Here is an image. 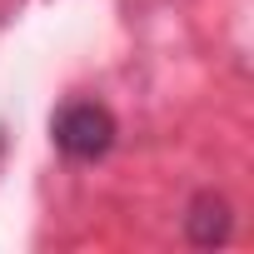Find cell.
Listing matches in <instances>:
<instances>
[{"label":"cell","mask_w":254,"mask_h":254,"mask_svg":"<svg viewBox=\"0 0 254 254\" xmlns=\"http://www.w3.org/2000/svg\"><path fill=\"white\" fill-rule=\"evenodd\" d=\"M115 135H120V125L115 115L100 105V100H65L50 120V140L65 160L75 165H95L115 150Z\"/></svg>","instance_id":"obj_1"},{"label":"cell","mask_w":254,"mask_h":254,"mask_svg":"<svg viewBox=\"0 0 254 254\" xmlns=\"http://www.w3.org/2000/svg\"><path fill=\"white\" fill-rule=\"evenodd\" d=\"M185 234H190V244H199V249L224 244V239H229V204H224L214 190L194 194V199H190V214H185Z\"/></svg>","instance_id":"obj_2"}]
</instances>
